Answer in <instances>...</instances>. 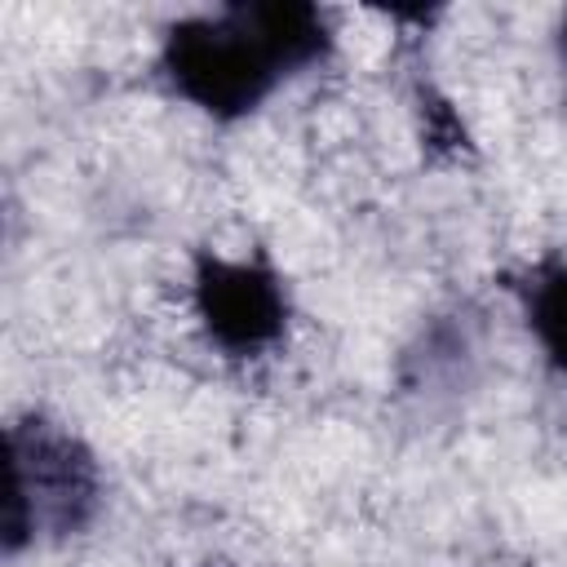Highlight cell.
Returning a JSON list of instances; mask_svg holds the SVG:
<instances>
[{
	"mask_svg": "<svg viewBox=\"0 0 567 567\" xmlns=\"http://www.w3.org/2000/svg\"><path fill=\"white\" fill-rule=\"evenodd\" d=\"M102 509V465L93 447L44 412L4 425V558L80 536Z\"/></svg>",
	"mask_w": 567,
	"mask_h": 567,
	"instance_id": "2",
	"label": "cell"
},
{
	"mask_svg": "<svg viewBox=\"0 0 567 567\" xmlns=\"http://www.w3.org/2000/svg\"><path fill=\"white\" fill-rule=\"evenodd\" d=\"M190 310L213 350L226 359H257L284 341L292 297L266 252L226 257L199 248L190 261Z\"/></svg>",
	"mask_w": 567,
	"mask_h": 567,
	"instance_id": "3",
	"label": "cell"
},
{
	"mask_svg": "<svg viewBox=\"0 0 567 567\" xmlns=\"http://www.w3.org/2000/svg\"><path fill=\"white\" fill-rule=\"evenodd\" d=\"M558 58H563V71H567V13L558 22Z\"/></svg>",
	"mask_w": 567,
	"mask_h": 567,
	"instance_id": "5",
	"label": "cell"
},
{
	"mask_svg": "<svg viewBox=\"0 0 567 567\" xmlns=\"http://www.w3.org/2000/svg\"><path fill=\"white\" fill-rule=\"evenodd\" d=\"M337 18L306 0H235L190 13L159 35V80L173 97L217 124L257 115L288 80L323 66Z\"/></svg>",
	"mask_w": 567,
	"mask_h": 567,
	"instance_id": "1",
	"label": "cell"
},
{
	"mask_svg": "<svg viewBox=\"0 0 567 567\" xmlns=\"http://www.w3.org/2000/svg\"><path fill=\"white\" fill-rule=\"evenodd\" d=\"M514 297L523 310V323L545 354V363L567 381V257L545 252L532 266L514 275Z\"/></svg>",
	"mask_w": 567,
	"mask_h": 567,
	"instance_id": "4",
	"label": "cell"
}]
</instances>
